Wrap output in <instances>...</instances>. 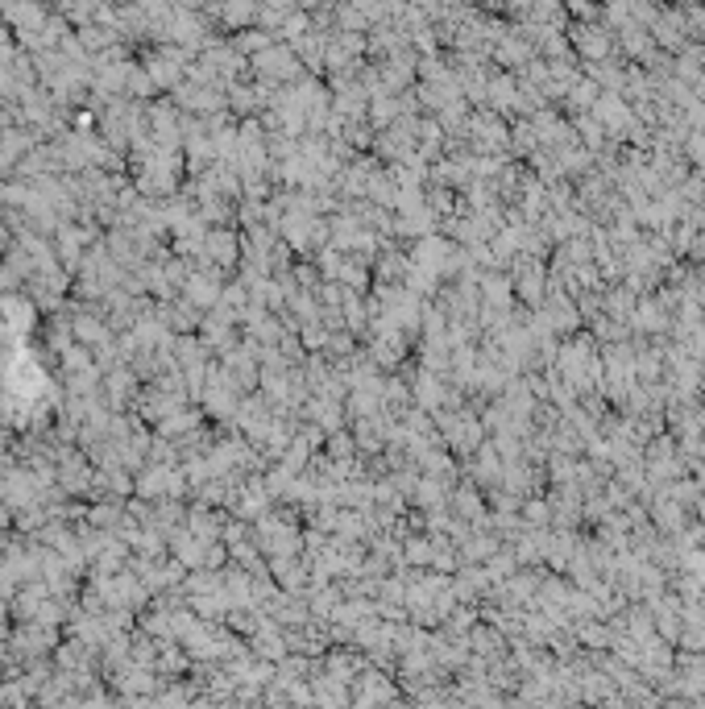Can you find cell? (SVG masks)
I'll use <instances>...</instances> for the list:
<instances>
[{
    "instance_id": "cell-1",
    "label": "cell",
    "mask_w": 705,
    "mask_h": 709,
    "mask_svg": "<svg viewBox=\"0 0 705 709\" xmlns=\"http://www.w3.org/2000/svg\"><path fill=\"white\" fill-rule=\"evenodd\" d=\"M569 46L585 63L614 59V34H610V25H602V21H577L569 30Z\"/></svg>"
}]
</instances>
